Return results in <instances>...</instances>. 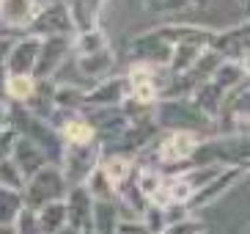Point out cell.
<instances>
[{"label": "cell", "mask_w": 250, "mask_h": 234, "mask_svg": "<svg viewBox=\"0 0 250 234\" xmlns=\"http://www.w3.org/2000/svg\"><path fill=\"white\" fill-rule=\"evenodd\" d=\"M39 80L33 74H8L6 77V99L11 105H28L36 96Z\"/></svg>", "instance_id": "cell-22"}, {"label": "cell", "mask_w": 250, "mask_h": 234, "mask_svg": "<svg viewBox=\"0 0 250 234\" xmlns=\"http://www.w3.org/2000/svg\"><path fill=\"white\" fill-rule=\"evenodd\" d=\"M102 171L107 174L110 185L116 187V193L124 185L132 182V174L138 171V160L132 154H121V152H104L102 154Z\"/></svg>", "instance_id": "cell-15"}, {"label": "cell", "mask_w": 250, "mask_h": 234, "mask_svg": "<svg viewBox=\"0 0 250 234\" xmlns=\"http://www.w3.org/2000/svg\"><path fill=\"white\" fill-rule=\"evenodd\" d=\"M94 198H91L88 187H69L66 193V212H69V226L77 232H85L94 223Z\"/></svg>", "instance_id": "cell-12"}, {"label": "cell", "mask_w": 250, "mask_h": 234, "mask_svg": "<svg viewBox=\"0 0 250 234\" xmlns=\"http://www.w3.org/2000/svg\"><path fill=\"white\" fill-rule=\"evenodd\" d=\"M58 234H83V232H77V229H72V226H66L63 232H58Z\"/></svg>", "instance_id": "cell-37"}, {"label": "cell", "mask_w": 250, "mask_h": 234, "mask_svg": "<svg viewBox=\"0 0 250 234\" xmlns=\"http://www.w3.org/2000/svg\"><path fill=\"white\" fill-rule=\"evenodd\" d=\"M217 118L226 121V130H242L245 124H250V83L226 96V105Z\"/></svg>", "instance_id": "cell-13"}, {"label": "cell", "mask_w": 250, "mask_h": 234, "mask_svg": "<svg viewBox=\"0 0 250 234\" xmlns=\"http://www.w3.org/2000/svg\"><path fill=\"white\" fill-rule=\"evenodd\" d=\"M160 234H170V229H165V232H160Z\"/></svg>", "instance_id": "cell-40"}, {"label": "cell", "mask_w": 250, "mask_h": 234, "mask_svg": "<svg viewBox=\"0 0 250 234\" xmlns=\"http://www.w3.org/2000/svg\"><path fill=\"white\" fill-rule=\"evenodd\" d=\"M3 132H6V130H0V135H3Z\"/></svg>", "instance_id": "cell-42"}, {"label": "cell", "mask_w": 250, "mask_h": 234, "mask_svg": "<svg viewBox=\"0 0 250 234\" xmlns=\"http://www.w3.org/2000/svg\"><path fill=\"white\" fill-rule=\"evenodd\" d=\"M143 226H146V232L148 234H160V232H165L168 229V220H165V210L162 207H157V204H148L146 207V212H143Z\"/></svg>", "instance_id": "cell-30"}, {"label": "cell", "mask_w": 250, "mask_h": 234, "mask_svg": "<svg viewBox=\"0 0 250 234\" xmlns=\"http://www.w3.org/2000/svg\"><path fill=\"white\" fill-rule=\"evenodd\" d=\"M209 50L204 44H195V42H182V44H173V52H170V61H168V72L173 77H184L190 74L195 66H198L201 55Z\"/></svg>", "instance_id": "cell-17"}, {"label": "cell", "mask_w": 250, "mask_h": 234, "mask_svg": "<svg viewBox=\"0 0 250 234\" xmlns=\"http://www.w3.org/2000/svg\"><path fill=\"white\" fill-rule=\"evenodd\" d=\"M129 99V77L110 74L99 80L96 86L85 88V110H102V108H121Z\"/></svg>", "instance_id": "cell-5"}, {"label": "cell", "mask_w": 250, "mask_h": 234, "mask_svg": "<svg viewBox=\"0 0 250 234\" xmlns=\"http://www.w3.org/2000/svg\"><path fill=\"white\" fill-rule=\"evenodd\" d=\"M135 187H138V193L146 201H154L157 193H160L162 182H165V174H162L157 165H140L138 171H135Z\"/></svg>", "instance_id": "cell-25"}, {"label": "cell", "mask_w": 250, "mask_h": 234, "mask_svg": "<svg viewBox=\"0 0 250 234\" xmlns=\"http://www.w3.org/2000/svg\"><path fill=\"white\" fill-rule=\"evenodd\" d=\"M85 187H88L91 198L94 201H116V187L110 185V179H107V174L102 171V163H99V168L91 174V179L85 182Z\"/></svg>", "instance_id": "cell-28"}, {"label": "cell", "mask_w": 250, "mask_h": 234, "mask_svg": "<svg viewBox=\"0 0 250 234\" xmlns=\"http://www.w3.org/2000/svg\"><path fill=\"white\" fill-rule=\"evenodd\" d=\"M14 42H17L14 36H0V66L6 64V58H8V52H11V47H14Z\"/></svg>", "instance_id": "cell-35"}, {"label": "cell", "mask_w": 250, "mask_h": 234, "mask_svg": "<svg viewBox=\"0 0 250 234\" xmlns=\"http://www.w3.org/2000/svg\"><path fill=\"white\" fill-rule=\"evenodd\" d=\"M8 157L20 165L25 179H30L39 171H44L47 165H52V160L47 157L44 149L39 146V143H33L30 138H25V135H17V132H14V140H11V149H8Z\"/></svg>", "instance_id": "cell-10"}, {"label": "cell", "mask_w": 250, "mask_h": 234, "mask_svg": "<svg viewBox=\"0 0 250 234\" xmlns=\"http://www.w3.org/2000/svg\"><path fill=\"white\" fill-rule=\"evenodd\" d=\"M74 64H77V72L83 77L99 83V80H104V77L113 74V69H116V52H113V47H107V50L85 55V58H74Z\"/></svg>", "instance_id": "cell-18"}, {"label": "cell", "mask_w": 250, "mask_h": 234, "mask_svg": "<svg viewBox=\"0 0 250 234\" xmlns=\"http://www.w3.org/2000/svg\"><path fill=\"white\" fill-rule=\"evenodd\" d=\"M42 36H33V33H22L17 36L14 47L8 52L6 64V74H33L36 72V64H39V52H42Z\"/></svg>", "instance_id": "cell-7"}, {"label": "cell", "mask_w": 250, "mask_h": 234, "mask_svg": "<svg viewBox=\"0 0 250 234\" xmlns=\"http://www.w3.org/2000/svg\"><path fill=\"white\" fill-rule=\"evenodd\" d=\"M25 210V196L20 190L0 187V226H14V220Z\"/></svg>", "instance_id": "cell-26"}, {"label": "cell", "mask_w": 250, "mask_h": 234, "mask_svg": "<svg viewBox=\"0 0 250 234\" xmlns=\"http://www.w3.org/2000/svg\"><path fill=\"white\" fill-rule=\"evenodd\" d=\"M39 0H0V25L8 30L28 33L30 22L39 14Z\"/></svg>", "instance_id": "cell-11"}, {"label": "cell", "mask_w": 250, "mask_h": 234, "mask_svg": "<svg viewBox=\"0 0 250 234\" xmlns=\"http://www.w3.org/2000/svg\"><path fill=\"white\" fill-rule=\"evenodd\" d=\"M187 6H206V0H187Z\"/></svg>", "instance_id": "cell-38"}, {"label": "cell", "mask_w": 250, "mask_h": 234, "mask_svg": "<svg viewBox=\"0 0 250 234\" xmlns=\"http://www.w3.org/2000/svg\"><path fill=\"white\" fill-rule=\"evenodd\" d=\"M121 215H118V201H96L94 204V234H116Z\"/></svg>", "instance_id": "cell-24"}, {"label": "cell", "mask_w": 250, "mask_h": 234, "mask_svg": "<svg viewBox=\"0 0 250 234\" xmlns=\"http://www.w3.org/2000/svg\"><path fill=\"white\" fill-rule=\"evenodd\" d=\"M52 102H55V110H63V113H83V110H85V88L74 86V83H55Z\"/></svg>", "instance_id": "cell-20"}, {"label": "cell", "mask_w": 250, "mask_h": 234, "mask_svg": "<svg viewBox=\"0 0 250 234\" xmlns=\"http://www.w3.org/2000/svg\"><path fill=\"white\" fill-rule=\"evenodd\" d=\"M66 193H69V182L66 176H63V171H61V165H47L44 171H39L36 176H30L28 185H25V207L28 210H33V212H39L42 207L47 204H55V201H66Z\"/></svg>", "instance_id": "cell-1"}, {"label": "cell", "mask_w": 250, "mask_h": 234, "mask_svg": "<svg viewBox=\"0 0 250 234\" xmlns=\"http://www.w3.org/2000/svg\"><path fill=\"white\" fill-rule=\"evenodd\" d=\"M14 234H42V229H39V220H36V212L33 210H28L25 207L22 212H20V218L14 220Z\"/></svg>", "instance_id": "cell-31"}, {"label": "cell", "mask_w": 250, "mask_h": 234, "mask_svg": "<svg viewBox=\"0 0 250 234\" xmlns=\"http://www.w3.org/2000/svg\"><path fill=\"white\" fill-rule=\"evenodd\" d=\"M143 6L154 14H176L187 8V0H143Z\"/></svg>", "instance_id": "cell-32"}, {"label": "cell", "mask_w": 250, "mask_h": 234, "mask_svg": "<svg viewBox=\"0 0 250 234\" xmlns=\"http://www.w3.org/2000/svg\"><path fill=\"white\" fill-rule=\"evenodd\" d=\"M83 234H94V229H85V232H83Z\"/></svg>", "instance_id": "cell-39"}, {"label": "cell", "mask_w": 250, "mask_h": 234, "mask_svg": "<svg viewBox=\"0 0 250 234\" xmlns=\"http://www.w3.org/2000/svg\"><path fill=\"white\" fill-rule=\"evenodd\" d=\"M245 174H250V171L242 168V165H226L220 176H214L206 187H201V190L190 198V204H187L190 215H195V212H201V210H206V207L217 204V201H220V198L226 196L231 187H236V185H239V179H242Z\"/></svg>", "instance_id": "cell-6"}, {"label": "cell", "mask_w": 250, "mask_h": 234, "mask_svg": "<svg viewBox=\"0 0 250 234\" xmlns=\"http://www.w3.org/2000/svg\"><path fill=\"white\" fill-rule=\"evenodd\" d=\"M226 96L228 94L220 86H214L212 80H206V83H201V86H195V91L190 94V102L195 105L209 121H217L223 105H226Z\"/></svg>", "instance_id": "cell-16"}, {"label": "cell", "mask_w": 250, "mask_h": 234, "mask_svg": "<svg viewBox=\"0 0 250 234\" xmlns=\"http://www.w3.org/2000/svg\"><path fill=\"white\" fill-rule=\"evenodd\" d=\"M39 229L42 234H58L69 226V212H66V201H55V204H47L36 212Z\"/></svg>", "instance_id": "cell-23"}, {"label": "cell", "mask_w": 250, "mask_h": 234, "mask_svg": "<svg viewBox=\"0 0 250 234\" xmlns=\"http://www.w3.org/2000/svg\"><path fill=\"white\" fill-rule=\"evenodd\" d=\"M242 77H248V74L242 72V64H239V61H223V64L217 66V72L212 74V83L220 86L226 94H231V91L239 88Z\"/></svg>", "instance_id": "cell-27"}, {"label": "cell", "mask_w": 250, "mask_h": 234, "mask_svg": "<svg viewBox=\"0 0 250 234\" xmlns=\"http://www.w3.org/2000/svg\"><path fill=\"white\" fill-rule=\"evenodd\" d=\"M72 55V36H50L42 42V52H39V64H36V77L39 83L42 80H52L55 72H58L63 61Z\"/></svg>", "instance_id": "cell-9"}, {"label": "cell", "mask_w": 250, "mask_h": 234, "mask_svg": "<svg viewBox=\"0 0 250 234\" xmlns=\"http://www.w3.org/2000/svg\"><path fill=\"white\" fill-rule=\"evenodd\" d=\"M66 6L74 22V33L102 28V14H104L107 0H66Z\"/></svg>", "instance_id": "cell-14"}, {"label": "cell", "mask_w": 250, "mask_h": 234, "mask_svg": "<svg viewBox=\"0 0 250 234\" xmlns=\"http://www.w3.org/2000/svg\"><path fill=\"white\" fill-rule=\"evenodd\" d=\"M110 47V36L104 33L102 28L85 30V33H74L72 36V55L74 58H85V55H94V52H102Z\"/></svg>", "instance_id": "cell-21"}, {"label": "cell", "mask_w": 250, "mask_h": 234, "mask_svg": "<svg viewBox=\"0 0 250 234\" xmlns=\"http://www.w3.org/2000/svg\"><path fill=\"white\" fill-rule=\"evenodd\" d=\"M204 146V135L201 132H190V130H170L165 132L160 138L154 149V160L157 165H184V163H190L195 154L201 152Z\"/></svg>", "instance_id": "cell-3"}, {"label": "cell", "mask_w": 250, "mask_h": 234, "mask_svg": "<svg viewBox=\"0 0 250 234\" xmlns=\"http://www.w3.org/2000/svg\"><path fill=\"white\" fill-rule=\"evenodd\" d=\"M116 234H148V232L143 226V220H121Z\"/></svg>", "instance_id": "cell-33"}, {"label": "cell", "mask_w": 250, "mask_h": 234, "mask_svg": "<svg viewBox=\"0 0 250 234\" xmlns=\"http://www.w3.org/2000/svg\"><path fill=\"white\" fill-rule=\"evenodd\" d=\"M239 64H242V72H245V74H248V77H250V50L245 52L242 58H239Z\"/></svg>", "instance_id": "cell-36"}, {"label": "cell", "mask_w": 250, "mask_h": 234, "mask_svg": "<svg viewBox=\"0 0 250 234\" xmlns=\"http://www.w3.org/2000/svg\"><path fill=\"white\" fill-rule=\"evenodd\" d=\"M0 130H11V102L0 99Z\"/></svg>", "instance_id": "cell-34"}, {"label": "cell", "mask_w": 250, "mask_h": 234, "mask_svg": "<svg viewBox=\"0 0 250 234\" xmlns=\"http://www.w3.org/2000/svg\"><path fill=\"white\" fill-rule=\"evenodd\" d=\"M245 234H250V226H248V232H245Z\"/></svg>", "instance_id": "cell-41"}, {"label": "cell", "mask_w": 250, "mask_h": 234, "mask_svg": "<svg viewBox=\"0 0 250 234\" xmlns=\"http://www.w3.org/2000/svg\"><path fill=\"white\" fill-rule=\"evenodd\" d=\"M25 185H28V179H25V174L20 171V165H17L11 157H0V187H8V190H25Z\"/></svg>", "instance_id": "cell-29"}, {"label": "cell", "mask_w": 250, "mask_h": 234, "mask_svg": "<svg viewBox=\"0 0 250 234\" xmlns=\"http://www.w3.org/2000/svg\"><path fill=\"white\" fill-rule=\"evenodd\" d=\"M28 33L42 36V39L74 36V22H72V14H69L66 0H50V3H42L36 20L30 22Z\"/></svg>", "instance_id": "cell-4"}, {"label": "cell", "mask_w": 250, "mask_h": 234, "mask_svg": "<svg viewBox=\"0 0 250 234\" xmlns=\"http://www.w3.org/2000/svg\"><path fill=\"white\" fill-rule=\"evenodd\" d=\"M61 138H63V143L66 146H85V143H96V130L91 127V121L83 113H77V116H72L66 121V124L61 127Z\"/></svg>", "instance_id": "cell-19"}, {"label": "cell", "mask_w": 250, "mask_h": 234, "mask_svg": "<svg viewBox=\"0 0 250 234\" xmlns=\"http://www.w3.org/2000/svg\"><path fill=\"white\" fill-rule=\"evenodd\" d=\"M104 146L96 140V143H85V146H63V154H61V171L66 176L69 187H83V185L91 179L99 163H102Z\"/></svg>", "instance_id": "cell-2"}, {"label": "cell", "mask_w": 250, "mask_h": 234, "mask_svg": "<svg viewBox=\"0 0 250 234\" xmlns=\"http://www.w3.org/2000/svg\"><path fill=\"white\" fill-rule=\"evenodd\" d=\"M170 52H173V44H168L160 36V30H146L129 42V55L140 64H154V66H165L168 69Z\"/></svg>", "instance_id": "cell-8"}]
</instances>
